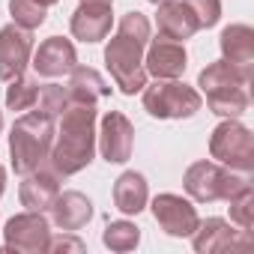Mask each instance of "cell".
I'll return each instance as SVG.
<instances>
[{"instance_id":"1","label":"cell","mask_w":254,"mask_h":254,"mask_svg":"<svg viewBox=\"0 0 254 254\" xmlns=\"http://www.w3.org/2000/svg\"><path fill=\"white\" fill-rule=\"evenodd\" d=\"M150 42V21L144 12H126L117 36L105 48V66L117 87L126 96H135L147 87V69H144V48Z\"/></svg>"},{"instance_id":"2","label":"cell","mask_w":254,"mask_h":254,"mask_svg":"<svg viewBox=\"0 0 254 254\" xmlns=\"http://www.w3.org/2000/svg\"><path fill=\"white\" fill-rule=\"evenodd\" d=\"M60 117V132L54 135L48 162L57 177H72L84 171L96 153V105L69 102Z\"/></svg>"},{"instance_id":"3","label":"cell","mask_w":254,"mask_h":254,"mask_svg":"<svg viewBox=\"0 0 254 254\" xmlns=\"http://www.w3.org/2000/svg\"><path fill=\"white\" fill-rule=\"evenodd\" d=\"M248 84H251V69L233 66L227 60L209 63L197 75V87L206 96V105L218 117H239L248 111Z\"/></svg>"},{"instance_id":"4","label":"cell","mask_w":254,"mask_h":254,"mask_svg":"<svg viewBox=\"0 0 254 254\" xmlns=\"http://www.w3.org/2000/svg\"><path fill=\"white\" fill-rule=\"evenodd\" d=\"M54 117L42 114V111H30L24 117H18L12 123L9 132V156H12V171L15 174H30L36 168H42V162L48 159L51 147H54Z\"/></svg>"},{"instance_id":"5","label":"cell","mask_w":254,"mask_h":254,"mask_svg":"<svg viewBox=\"0 0 254 254\" xmlns=\"http://www.w3.org/2000/svg\"><path fill=\"white\" fill-rule=\"evenodd\" d=\"M186 191L197 200V203H215V200H230L233 194H239L242 189L251 186L248 174L221 168L215 162H194L186 177H183Z\"/></svg>"},{"instance_id":"6","label":"cell","mask_w":254,"mask_h":254,"mask_svg":"<svg viewBox=\"0 0 254 254\" xmlns=\"http://www.w3.org/2000/svg\"><path fill=\"white\" fill-rule=\"evenodd\" d=\"M203 99L194 87L177 78H156V84L144 87V108L156 120H183L200 111Z\"/></svg>"},{"instance_id":"7","label":"cell","mask_w":254,"mask_h":254,"mask_svg":"<svg viewBox=\"0 0 254 254\" xmlns=\"http://www.w3.org/2000/svg\"><path fill=\"white\" fill-rule=\"evenodd\" d=\"M209 156L230 171L251 174V168H254V135H251V129L242 126L236 117H224V123H218L212 129Z\"/></svg>"},{"instance_id":"8","label":"cell","mask_w":254,"mask_h":254,"mask_svg":"<svg viewBox=\"0 0 254 254\" xmlns=\"http://www.w3.org/2000/svg\"><path fill=\"white\" fill-rule=\"evenodd\" d=\"M6 251H24V254H42L48 251V239H51V224L42 212H21V215H12L6 221Z\"/></svg>"},{"instance_id":"9","label":"cell","mask_w":254,"mask_h":254,"mask_svg":"<svg viewBox=\"0 0 254 254\" xmlns=\"http://www.w3.org/2000/svg\"><path fill=\"white\" fill-rule=\"evenodd\" d=\"M194 251L197 254H215V251H251L254 239L245 230H233L224 218H206L197 221L191 233Z\"/></svg>"},{"instance_id":"10","label":"cell","mask_w":254,"mask_h":254,"mask_svg":"<svg viewBox=\"0 0 254 254\" xmlns=\"http://www.w3.org/2000/svg\"><path fill=\"white\" fill-rule=\"evenodd\" d=\"M132 147H135V126L129 123V117L120 111H108L102 117V126H99L102 159L108 165H123V162H129Z\"/></svg>"},{"instance_id":"11","label":"cell","mask_w":254,"mask_h":254,"mask_svg":"<svg viewBox=\"0 0 254 254\" xmlns=\"http://www.w3.org/2000/svg\"><path fill=\"white\" fill-rule=\"evenodd\" d=\"M33 54V36L30 30L18 27L15 21L0 30V81H15L24 75Z\"/></svg>"},{"instance_id":"12","label":"cell","mask_w":254,"mask_h":254,"mask_svg":"<svg viewBox=\"0 0 254 254\" xmlns=\"http://www.w3.org/2000/svg\"><path fill=\"white\" fill-rule=\"evenodd\" d=\"M153 218L168 236H191L197 227V209L183 194H159L153 200Z\"/></svg>"},{"instance_id":"13","label":"cell","mask_w":254,"mask_h":254,"mask_svg":"<svg viewBox=\"0 0 254 254\" xmlns=\"http://www.w3.org/2000/svg\"><path fill=\"white\" fill-rule=\"evenodd\" d=\"M114 9L111 0H81V6L72 12V36L81 42H102L111 33Z\"/></svg>"},{"instance_id":"14","label":"cell","mask_w":254,"mask_h":254,"mask_svg":"<svg viewBox=\"0 0 254 254\" xmlns=\"http://www.w3.org/2000/svg\"><path fill=\"white\" fill-rule=\"evenodd\" d=\"M78 66V54H75V45L63 36H51L45 39L36 54H33V69L36 75L42 78H60V75H69L72 69Z\"/></svg>"},{"instance_id":"15","label":"cell","mask_w":254,"mask_h":254,"mask_svg":"<svg viewBox=\"0 0 254 254\" xmlns=\"http://www.w3.org/2000/svg\"><path fill=\"white\" fill-rule=\"evenodd\" d=\"M144 63H147L144 69L153 72L156 78H180L186 72V66H189V57H186L183 42L168 39V36H159V39L150 42Z\"/></svg>"},{"instance_id":"16","label":"cell","mask_w":254,"mask_h":254,"mask_svg":"<svg viewBox=\"0 0 254 254\" xmlns=\"http://www.w3.org/2000/svg\"><path fill=\"white\" fill-rule=\"evenodd\" d=\"M57 194H60L57 171L36 168V171L24 174V183H21V191H18L21 206L33 209V212H45V209H51V203L57 200Z\"/></svg>"},{"instance_id":"17","label":"cell","mask_w":254,"mask_h":254,"mask_svg":"<svg viewBox=\"0 0 254 254\" xmlns=\"http://www.w3.org/2000/svg\"><path fill=\"white\" fill-rule=\"evenodd\" d=\"M159 33L168 36V39H177V42H186L191 39L200 24L194 18V12L186 6V0H168V3H159Z\"/></svg>"},{"instance_id":"18","label":"cell","mask_w":254,"mask_h":254,"mask_svg":"<svg viewBox=\"0 0 254 254\" xmlns=\"http://www.w3.org/2000/svg\"><path fill=\"white\" fill-rule=\"evenodd\" d=\"M51 218L60 230L72 233V230H81L90 218H93V203L87 194L81 191H60L57 200L51 203Z\"/></svg>"},{"instance_id":"19","label":"cell","mask_w":254,"mask_h":254,"mask_svg":"<svg viewBox=\"0 0 254 254\" xmlns=\"http://www.w3.org/2000/svg\"><path fill=\"white\" fill-rule=\"evenodd\" d=\"M218 45H221V54H224L227 63L251 69V63H254V30L248 24H230V27H224Z\"/></svg>"},{"instance_id":"20","label":"cell","mask_w":254,"mask_h":254,"mask_svg":"<svg viewBox=\"0 0 254 254\" xmlns=\"http://www.w3.org/2000/svg\"><path fill=\"white\" fill-rule=\"evenodd\" d=\"M147 180L138 174V171H126L120 174V180L114 183V206L123 212V215H138L144 206H147Z\"/></svg>"},{"instance_id":"21","label":"cell","mask_w":254,"mask_h":254,"mask_svg":"<svg viewBox=\"0 0 254 254\" xmlns=\"http://www.w3.org/2000/svg\"><path fill=\"white\" fill-rule=\"evenodd\" d=\"M69 75H72V78H69V87H66L69 102H87V105H96L99 99L111 96L108 81H105L96 69H90V66H75Z\"/></svg>"},{"instance_id":"22","label":"cell","mask_w":254,"mask_h":254,"mask_svg":"<svg viewBox=\"0 0 254 254\" xmlns=\"http://www.w3.org/2000/svg\"><path fill=\"white\" fill-rule=\"evenodd\" d=\"M102 242L111 251H132L141 242V227H135L132 221H111L102 233Z\"/></svg>"},{"instance_id":"23","label":"cell","mask_w":254,"mask_h":254,"mask_svg":"<svg viewBox=\"0 0 254 254\" xmlns=\"http://www.w3.org/2000/svg\"><path fill=\"white\" fill-rule=\"evenodd\" d=\"M36 96H39V84L33 78H24L18 75L15 81H9L6 87V108L9 111H27L36 105Z\"/></svg>"},{"instance_id":"24","label":"cell","mask_w":254,"mask_h":254,"mask_svg":"<svg viewBox=\"0 0 254 254\" xmlns=\"http://www.w3.org/2000/svg\"><path fill=\"white\" fill-rule=\"evenodd\" d=\"M9 15L18 27L24 30H36L45 24V6L39 3V0H9Z\"/></svg>"},{"instance_id":"25","label":"cell","mask_w":254,"mask_h":254,"mask_svg":"<svg viewBox=\"0 0 254 254\" xmlns=\"http://www.w3.org/2000/svg\"><path fill=\"white\" fill-rule=\"evenodd\" d=\"M227 203H230V221L239 224V230L251 233V227H254V191H251V186L242 189L239 194H233Z\"/></svg>"},{"instance_id":"26","label":"cell","mask_w":254,"mask_h":254,"mask_svg":"<svg viewBox=\"0 0 254 254\" xmlns=\"http://www.w3.org/2000/svg\"><path fill=\"white\" fill-rule=\"evenodd\" d=\"M66 105H69V93H66V87H60V84H45V87H39L36 111H42V114H48V117L57 120V117L66 111Z\"/></svg>"},{"instance_id":"27","label":"cell","mask_w":254,"mask_h":254,"mask_svg":"<svg viewBox=\"0 0 254 254\" xmlns=\"http://www.w3.org/2000/svg\"><path fill=\"white\" fill-rule=\"evenodd\" d=\"M186 6L194 12L200 27H212L221 18V0H186Z\"/></svg>"},{"instance_id":"28","label":"cell","mask_w":254,"mask_h":254,"mask_svg":"<svg viewBox=\"0 0 254 254\" xmlns=\"http://www.w3.org/2000/svg\"><path fill=\"white\" fill-rule=\"evenodd\" d=\"M84 248H87V245H84L78 236H57V239L51 236V239H48V251H75V254H81Z\"/></svg>"},{"instance_id":"29","label":"cell","mask_w":254,"mask_h":254,"mask_svg":"<svg viewBox=\"0 0 254 254\" xmlns=\"http://www.w3.org/2000/svg\"><path fill=\"white\" fill-rule=\"evenodd\" d=\"M3 189H6V171H3V165H0V194H3Z\"/></svg>"},{"instance_id":"30","label":"cell","mask_w":254,"mask_h":254,"mask_svg":"<svg viewBox=\"0 0 254 254\" xmlns=\"http://www.w3.org/2000/svg\"><path fill=\"white\" fill-rule=\"evenodd\" d=\"M39 3H42V6L48 9V6H54V3H57V0H39Z\"/></svg>"},{"instance_id":"31","label":"cell","mask_w":254,"mask_h":254,"mask_svg":"<svg viewBox=\"0 0 254 254\" xmlns=\"http://www.w3.org/2000/svg\"><path fill=\"white\" fill-rule=\"evenodd\" d=\"M150 3H156V6H159V3H168V0H150Z\"/></svg>"},{"instance_id":"32","label":"cell","mask_w":254,"mask_h":254,"mask_svg":"<svg viewBox=\"0 0 254 254\" xmlns=\"http://www.w3.org/2000/svg\"><path fill=\"white\" fill-rule=\"evenodd\" d=\"M0 132H3V114H0Z\"/></svg>"}]
</instances>
